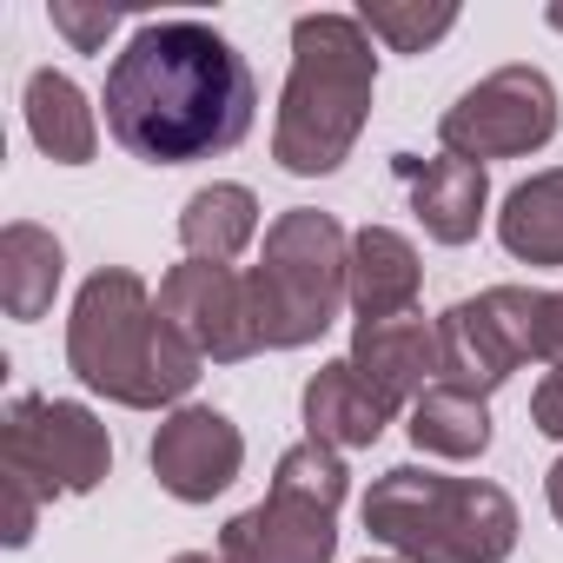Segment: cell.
Here are the masks:
<instances>
[{
  "instance_id": "obj_1",
  "label": "cell",
  "mask_w": 563,
  "mask_h": 563,
  "mask_svg": "<svg viewBox=\"0 0 563 563\" xmlns=\"http://www.w3.org/2000/svg\"><path fill=\"white\" fill-rule=\"evenodd\" d=\"M258 80L206 21H146L107 67V133L146 166H192L252 133Z\"/></svg>"
},
{
  "instance_id": "obj_2",
  "label": "cell",
  "mask_w": 563,
  "mask_h": 563,
  "mask_svg": "<svg viewBox=\"0 0 563 563\" xmlns=\"http://www.w3.org/2000/svg\"><path fill=\"white\" fill-rule=\"evenodd\" d=\"M67 365L87 391L126 405V411H159L199 385V352L166 325L159 299L146 292V278L126 265H100L67 319Z\"/></svg>"
},
{
  "instance_id": "obj_3",
  "label": "cell",
  "mask_w": 563,
  "mask_h": 563,
  "mask_svg": "<svg viewBox=\"0 0 563 563\" xmlns=\"http://www.w3.org/2000/svg\"><path fill=\"white\" fill-rule=\"evenodd\" d=\"M378 93V54L358 14H299L292 21V74L272 120V159L292 179H325L352 159Z\"/></svg>"
},
{
  "instance_id": "obj_4",
  "label": "cell",
  "mask_w": 563,
  "mask_h": 563,
  "mask_svg": "<svg viewBox=\"0 0 563 563\" xmlns=\"http://www.w3.org/2000/svg\"><path fill=\"white\" fill-rule=\"evenodd\" d=\"M365 530L398 563H504L517 550V504L490 477L391 464L365 490Z\"/></svg>"
},
{
  "instance_id": "obj_5",
  "label": "cell",
  "mask_w": 563,
  "mask_h": 563,
  "mask_svg": "<svg viewBox=\"0 0 563 563\" xmlns=\"http://www.w3.org/2000/svg\"><path fill=\"white\" fill-rule=\"evenodd\" d=\"M345 278H352V232L319 212V206H292L265 225V252L245 272V292H252V325L265 352H306L319 345L345 299Z\"/></svg>"
},
{
  "instance_id": "obj_6",
  "label": "cell",
  "mask_w": 563,
  "mask_h": 563,
  "mask_svg": "<svg viewBox=\"0 0 563 563\" xmlns=\"http://www.w3.org/2000/svg\"><path fill=\"white\" fill-rule=\"evenodd\" d=\"M352 490V471L332 444L306 438L278 457L265 504L239 510L219 530L225 563H332L339 556V504Z\"/></svg>"
},
{
  "instance_id": "obj_7",
  "label": "cell",
  "mask_w": 563,
  "mask_h": 563,
  "mask_svg": "<svg viewBox=\"0 0 563 563\" xmlns=\"http://www.w3.org/2000/svg\"><path fill=\"white\" fill-rule=\"evenodd\" d=\"M0 471L27 477L47 504L54 497H87L113 471V438L87 405L21 391L8 405V418H0Z\"/></svg>"
},
{
  "instance_id": "obj_8",
  "label": "cell",
  "mask_w": 563,
  "mask_h": 563,
  "mask_svg": "<svg viewBox=\"0 0 563 563\" xmlns=\"http://www.w3.org/2000/svg\"><path fill=\"white\" fill-rule=\"evenodd\" d=\"M556 120H563V107H556L550 74L517 60V67H497L477 87H464L444 107L438 140H444L451 159L484 166V159H523V153L550 146L556 140Z\"/></svg>"
},
{
  "instance_id": "obj_9",
  "label": "cell",
  "mask_w": 563,
  "mask_h": 563,
  "mask_svg": "<svg viewBox=\"0 0 563 563\" xmlns=\"http://www.w3.org/2000/svg\"><path fill=\"white\" fill-rule=\"evenodd\" d=\"M530 325H537L530 286H490L477 299L444 306L438 312V385L490 398L497 385H510V372L523 358H537Z\"/></svg>"
},
{
  "instance_id": "obj_10",
  "label": "cell",
  "mask_w": 563,
  "mask_h": 563,
  "mask_svg": "<svg viewBox=\"0 0 563 563\" xmlns=\"http://www.w3.org/2000/svg\"><path fill=\"white\" fill-rule=\"evenodd\" d=\"M159 312L166 325L212 365H239L258 345V325H252V292H245V272L232 265H206V258H186L159 278Z\"/></svg>"
},
{
  "instance_id": "obj_11",
  "label": "cell",
  "mask_w": 563,
  "mask_h": 563,
  "mask_svg": "<svg viewBox=\"0 0 563 563\" xmlns=\"http://www.w3.org/2000/svg\"><path fill=\"white\" fill-rule=\"evenodd\" d=\"M146 457H153V477H159L166 497H179V504H212L219 490L239 484L245 438H239V424H232L225 411H212V405H179V411L159 418Z\"/></svg>"
},
{
  "instance_id": "obj_12",
  "label": "cell",
  "mask_w": 563,
  "mask_h": 563,
  "mask_svg": "<svg viewBox=\"0 0 563 563\" xmlns=\"http://www.w3.org/2000/svg\"><path fill=\"white\" fill-rule=\"evenodd\" d=\"M352 372L398 411L438 385V319H372L352 332Z\"/></svg>"
},
{
  "instance_id": "obj_13",
  "label": "cell",
  "mask_w": 563,
  "mask_h": 563,
  "mask_svg": "<svg viewBox=\"0 0 563 563\" xmlns=\"http://www.w3.org/2000/svg\"><path fill=\"white\" fill-rule=\"evenodd\" d=\"M391 173L411 186V212L424 219V232H431L438 245H471V239H477L484 206H490V179H484V166L451 159V153H438V159L398 153Z\"/></svg>"
},
{
  "instance_id": "obj_14",
  "label": "cell",
  "mask_w": 563,
  "mask_h": 563,
  "mask_svg": "<svg viewBox=\"0 0 563 563\" xmlns=\"http://www.w3.org/2000/svg\"><path fill=\"white\" fill-rule=\"evenodd\" d=\"M418 286H424V265H418V245H411L398 225H358V232H352L345 299H352L358 325H372V319H405V312L418 306Z\"/></svg>"
},
{
  "instance_id": "obj_15",
  "label": "cell",
  "mask_w": 563,
  "mask_h": 563,
  "mask_svg": "<svg viewBox=\"0 0 563 563\" xmlns=\"http://www.w3.org/2000/svg\"><path fill=\"white\" fill-rule=\"evenodd\" d=\"M391 424V405L352 372V358H332L306 378V438L332 451H372Z\"/></svg>"
},
{
  "instance_id": "obj_16",
  "label": "cell",
  "mask_w": 563,
  "mask_h": 563,
  "mask_svg": "<svg viewBox=\"0 0 563 563\" xmlns=\"http://www.w3.org/2000/svg\"><path fill=\"white\" fill-rule=\"evenodd\" d=\"M21 107H27V133H34V146H41L54 166H87V159L100 153V120H93L87 93H80L67 74H54V67L27 74Z\"/></svg>"
},
{
  "instance_id": "obj_17",
  "label": "cell",
  "mask_w": 563,
  "mask_h": 563,
  "mask_svg": "<svg viewBox=\"0 0 563 563\" xmlns=\"http://www.w3.org/2000/svg\"><path fill=\"white\" fill-rule=\"evenodd\" d=\"M60 272H67V252L47 225L34 219H14L8 232H0V306H8V319H47L54 292H60Z\"/></svg>"
},
{
  "instance_id": "obj_18",
  "label": "cell",
  "mask_w": 563,
  "mask_h": 563,
  "mask_svg": "<svg viewBox=\"0 0 563 563\" xmlns=\"http://www.w3.org/2000/svg\"><path fill=\"white\" fill-rule=\"evenodd\" d=\"M252 239H258V199L239 179H212V186H199L179 206V245H186V258L232 265Z\"/></svg>"
},
{
  "instance_id": "obj_19",
  "label": "cell",
  "mask_w": 563,
  "mask_h": 563,
  "mask_svg": "<svg viewBox=\"0 0 563 563\" xmlns=\"http://www.w3.org/2000/svg\"><path fill=\"white\" fill-rule=\"evenodd\" d=\"M497 239L523 265H563V166L510 186V199L497 212Z\"/></svg>"
},
{
  "instance_id": "obj_20",
  "label": "cell",
  "mask_w": 563,
  "mask_h": 563,
  "mask_svg": "<svg viewBox=\"0 0 563 563\" xmlns=\"http://www.w3.org/2000/svg\"><path fill=\"white\" fill-rule=\"evenodd\" d=\"M411 444L431 457H484L490 451V405L451 385H431L411 405Z\"/></svg>"
},
{
  "instance_id": "obj_21",
  "label": "cell",
  "mask_w": 563,
  "mask_h": 563,
  "mask_svg": "<svg viewBox=\"0 0 563 563\" xmlns=\"http://www.w3.org/2000/svg\"><path fill=\"white\" fill-rule=\"evenodd\" d=\"M358 27L372 41H385L391 54H424V47H438L457 27V8H424V0H418V8H405V0H365Z\"/></svg>"
},
{
  "instance_id": "obj_22",
  "label": "cell",
  "mask_w": 563,
  "mask_h": 563,
  "mask_svg": "<svg viewBox=\"0 0 563 563\" xmlns=\"http://www.w3.org/2000/svg\"><path fill=\"white\" fill-rule=\"evenodd\" d=\"M47 21L74 41V54H100V47H107V34L120 27V14H113V8H80V0H54Z\"/></svg>"
},
{
  "instance_id": "obj_23",
  "label": "cell",
  "mask_w": 563,
  "mask_h": 563,
  "mask_svg": "<svg viewBox=\"0 0 563 563\" xmlns=\"http://www.w3.org/2000/svg\"><path fill=\"white\" fill-rule=\"evenodd\" d=\"M0 490H8V543L21 550V543H34V523H41V490L27 484V477H14V471H0Z\"/></svg>"
},
{
  "instance_id": "obj_24",
  "label": "cell",
  "mask_w": 563,
  "mask_h": 563,
  "mask_svg": "<svg viewBox=\"0 0 563 563\" xmlns=\"http://www.w3.org/2000/svg\"><path fill=\"white\" fill-rule=\"evenodd\" d=\"M530 345L543 365L563 372V292H537V325H530Z\"/></svg>"
},
{
  "instance_id": "obj_25",
  "label": "cell",
  "mask_w": 563,
  "mask_h": 563,
  "mask_svg": "<svg viewBox=\"0 0 563 563\" xmlns=\"http://www.w3.org/2000/svg\"><path fill=\"white\" fill-rule=\"evenodd\" d=\"M530 424H537L543 438L563 444V372H550V378L537 385V398H530Z\"/></svg>"
},
{
  "instance_id": "obj_26",
  "label": "cell",
  "mask_w": 563,
  "mask_h": 563,
  "mask_svg": "<svg viewBox=\"0 0 563 563\" xmlns=\"http://www.w3.org/2000/svg\"><path fill=\"white\" fill-rule=\"evenodd\" d=\"M543 497H550V517L563 523V457H556V464L543 471Z\"/></svg>"
},
{
  "instance_id": "obj_27",
  "label": "cell",
  "mask_w": 563,
  "mask_h": 563,
  "mask_svg": "<svg viewBox=\"0 0 563 563\" xmlns=\"http://www.w3.org/2000/svg\"><path fill=\"white\" fill-rule=\"evenodd\" d=\"M173 563H225V556H219V550H179Z\"/></svg>"
},
{
  "instance_id": "obj_28",
  "label": "cell",
  "mask_w": 563,
  "mask_h": 563,
  "mask_svg": "<svg viewBox=\"0 0 563 563\" xmlns=\"http://www.w3.org/2000/svg\"><path fill=\"white\" fill-rule=\"evenodd\" d=\"M543 21H550V27L563 34V0H550V8H543Z\"/></svg>"
},
{
  "instance_id": "obj_29",
  "label": "cell",
  "mask_w": 563,
  "mask_h": 563,
  "mask_svg": "<svg viewBox=\"0 0 563 563\" xmlns=\"http://www.w3.org/2000/svg\"><path fill=\"white\" fill-rule=\"evenodd\" d=\"M365 563H398V556H365Z\"/></svg>"
}]
</instances>
